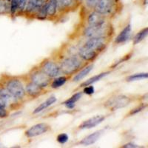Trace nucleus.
Masks as SVG:
<instances>
[{
	"label": "nucleus",
	"mask_w": 148,
	"mask_h": 148,
	"mask_svg": "<svg viewBox=\"0 0 148 148\" xmlns=\"http://www.w3.org/2000/svg\"><path fill=\"white\" fill-rule=\"evenodd\" d=\"M56 101V98L55 96H51V97H49L47 100H45L44 102H42L40 105H39V106L37 107V108L34 110L33 113H34V114H37V113H40L42 110H44L46 108H49L51 105L54 104Z\"/></svg>",
	"instance_id": "a211bd4d"
},
{
	"label": "nucleus",
	"mask_w": 148,
	"mask_h": 148,
	"mask_svg": "<svg viewBox=\"0 0 148 148\" xmlns=\"http://www.w3.org/2000/svg\"><path fill=\"white\" fill-rule=\"evenodd\" d=\"M84 46L97 53L101 52L103 50H104L107 46L106 38H104V37L88 38L87 42L84 43Z\"/></svg>",
	"instance_id": "423d86ee"
},
{
	"label": "nucleus",
	"mask_w": 148,
	"mask_h": 148,
	"mask_svg": "<svg viewBox=\"0 0 148 148\" xmlns=\"http://www.w3.org/2000/svg\"><path fill=\"white\" fill-rule=\"evenodd\" d=\"M131 102V98L125 95H119L110 98L105 103V107L110 110H116L127 106Z\"/></svg>",
	"instance_id": "20e7f679"
},
{
	"label": "nucleus",
	"mask_w": 148,
	"mask_h": 148,
	"mask_svg": "<svg viewBox=\"0 0 148 148\" xmlns=\"http://www.w3.org/2000/svg\"><path fill=\"white\" fill-rule=\"evenodd\" d=\"M95 92V89H94V87L90 85H88V86H85L82 92L84 93V94H87V95H92Z\"/></svg>",
	"instance_id": "c756f323"
},
{
	"label": "nucleus",
	"mask_w": 148,
	"mask_h": 148,
	"mask_svg": "<svg viewBox=\"0 0 148 148\" xmlns=\"http://www.w3.org/2000/svg\"><path fill=\"white\" fill-rule=\"evenodd\" d=\"M98 2H99V0H86L85 1L86 5L90 8H93Z\"/></svg>",
	"instance_id": "72a5a7b5"
},
{
	"label": "nucleus",
	"mask_w": 148,
	"mask_h": 148,
	"mask_svg": "<svg viewBox=\"0 0 148 148\" xmlns=\"http://www.w3.org/2000/svg\"><path fill=\"white\" fill-rule=\"evenodd\" d=\"M5 88L17 99H22L25 96V90L23 84L19 79L16 78L9 79L5 84Z\"/></svg>",
	"instance_id": "f03ea898"
},
{
	"label": "nucleus",
	"mask_w": 148,
	"mask_h": 148,
	"mask_svg": "<svg viewBox=\"0 0 148 148\" xmlns=\"http://www.w3.org/2000/svg\"><path fill=\"white\" fill-rule=\"evenodd\" d=\"M18 5H19V0H11L10 1V12L11 15H14L18 11Z\"/></svg>",
	"instance_id": "bb28decb"
},
{
	"label": "nucleus",
	"mask_w": 148,
	"mask_h": 148,
	"mask_svg": "<svg viewBox=\"0 0 148 148\" xmlns=\"http://www.w3.org/2000/svg\"><path fill=\"white\" fill-rule=\"evenodd\" d=\"M93 8L101 15L109 14L113 10V0H99Z\"/></svg>",
	"instance_id": "1a4fd4ad"
},
{
	"label": "nucleus",
	"mask_w": 148,
	"mask_h": 148,
	"mask_svg": "<svg viewBox=\"0 0 148 148\" xmlns=\"http://www.w3.org/2000/svg\"><path fill=\"white\" fill-rule=\"evenodd\" d=\"M17 100L18 99L12 96L6 88H0V104L3 108H8L11 104L15 103Z\"/></svg>",
	"instance_id": "9d476101"
},
{
	"label": "nucleus",
	"mask_w": 148,
	"mask_h": 148,
	"mask_svg": "<svg viewBox=\"0 0 148 148\" xmlns=\"http://www.w3.org/2000/svg\"><path fill=\"white\" fill-rule=\"evenodd\" d=\"M77 1H81V0H77Z\"/></svg>",
	"instance_id": "e433bc0d"
},
{
	"label": "nucleus",
	"mask_w": 148,
	"mask_h": 148,
	"mask_svg": "<svg viewBox=\"0 0 148 148\" xmlns=\"http://www.w3.org/2000/svg\"><path fill=\"white\" fill-rule=\"evenodd\" d=\"M109 27L106 22L99 25H88L84 30V36L88 38L93 37H104L107 38L109 34Z\"/></svg>",
	"instance_id": "7ed1b4c3"
},
{
	"label": "nucleus",
	"mask_w": 148,
	"mask_h": 148,
	"mask_svg": "<svg viewBox=\"0 0 148 148\" xmlns=\"http://www.w3.org/2000/svg\"><path fill=\"white\" fill-rule=\"evenodd\" d=\"M148 34V28L147 27H145L144 29L141 30L135 36L134 39H133V44L134 45L138 44L139 42H141V41H143L144 39L147 37Z\"/></svg>",
	"instance_id": "5701e85b"
},
{
	"label": "nucleus",
	"mask_w": 148,
	"mask_h": 148,
	"mask_svg": "<svg viewBox=\"0 0 148 148\" xmlns=\"http://www.w3.org/2000/svg\"><path fill=\"white\" fill-rule=\"evenodd\" d=\"M122 147H125V148H136V147H138V145H135V144H132V143H128L126 144V145H123Z\"/></svg>",
	"instance_id": "f704fd0d"
},
{
	"label": "nucleus",
	"mask_w": 148,
	"mask_h": 148,
	"mask_svg": "<svg viewBox=\"0 0 148 148\" xmlns=\"http://www.w3.org/2000/svg\"><path fill=\"white\" fill-rule=\"evenodd\" d=\"M25 90V93H27L28 96L33 98L38 97L43 92V88L36 84L35 83L32 82H30L26 84Z\"/></svg>",
	"instance_id": "ddd939ff"
},
{
	"label": "nucleus",
	"mask_w": 148,
	"mask_h": 148,
	"mask_svg": "<svg viewBox=\"0 0 148 148\" xmlns=\"http://www.w3.org/2000/svg\"><path fill=\"white\" fill-rule=\"evenodd\" d=\"M92 68H93V64H88L86 67H84L80 72L78 73L76 76H74V78L73 79V81L76 82H79L82 80L86 76H88V74L90 73Z\"/></svg>",
	"instance_id": "6ab92c4d"
},
{
	"label": "nucleus",
	"mask_w": 148,
	"mask_h": 148,
	"mask_svg": "<svg viewBox=\"0 0 148 148\" xmlns=\"http://www.w3.org/2000/svg\"><path fill=\"white\" fill-rule=\"evenodd\" d=\"M58 9V0H48L46 3L47 15L49 16H53Z\"/></svg>",
	"instance_id": "aec40b11"
},
{
	"label": "nucleus",
	"mask_w": 148,
	"mask_h": 148,
	"mask_svg": "<svg viewBox=\"0 0 148 148\" xmlns=\"http://www.w3.org/2000/svg\"><path fill=\"white\" fill-rule=\"evenodd\" d=\"M51 127L46 123H39L37 125H34L29 129H27L25 133V135L27 138H34V137L39 136L40 135L44 134L47 132L50 131Z\"/></svg>",
	"instance_id": "6e6552de"
},
{
	"label": "nucleus",
	"mask_w": 148,
	"mask_h": 148,
	"mask_svg": "<svg viewBox=\"0 0 148 148\" xmlns=\"http://www.w3.org/2000/svg\"><path fill=\"white\" fill-rule=\"evenodd\" d=\"M74 0H58V6L60 5L62 8H66L70 7L73 4Z\"/></svg>",
	"instance_id": "c85d7f7f"
},
{
	"label": "nucleus",
	"mask_w": 148,
	"mask_h": 148,
	"mask_svg": "<svg viewBox=\"0 0 148 148\" xmlns=\"http://www.w3.org/2000/svg\"><path fill=\"white\" fill-rule=\"evenodd\" d=\"M148 77L147 73H136L128 76L126 79L127 82H134L141 80V79H147Z\"/></svg>",
	"instance_id": "393cba45"
},
{
	"label": "nucleus",
	"mask_w": 148,
	"mask_h": 148,
	"mask_svg": "<svg viewBox=\"0 0 148 148\" xmlns=\"http://www.w3.org/2000/svg\"><path fill=\"white\" fill-rule=\"evenodd\" d=\"M131 31V25L129 24L116 36V39H115V42L117 43V44H121V43H123V42H125L126 41H127L129 39L130 36Z\"/></svg>",
	"instance_id": "f3484780"
},
{
	"label": "nucleus",
	"mask_w": 148,
	"mask_h": 148,
	"mask_svg": "<svg viewBox=\"0 0 148 148\" xmlns=\"http://www.w3.org/2000/svg\"><path fill=\"white\" fill-rule=\"evenodd\" d=\"M79 55L81 59L88 61V62H91L97 57L98 53L94 51H92L90 49L83 45L81 48L79 49Z\"/></svg>",
	"instance_id": "4468645a"
},
{
	"label": "nucleus",
	"mask_w": 148,
	"mask_h": 148,
	"mask_svg": "<svg viewBox=\"0 0 148 148\" xmlns=\"http://www.w3.org/2000/svg\"><path fill=\"white\" fill-rule=\"evenodd\" d=\"M40 70L51 79L57 77L61 73L60 67L56 62L50 60H47L42 63Z\"/></svg>",
	"instance_id": "0eeeda50"
},
{
	"label": "nucleus",
	"mask_w": 148,
	"mask_h": 148,
	"mask_svg": "<svg viewBox=\"0 0 148 148\" xmlns=\"http://www.w3.org/2000/svg\"><path fill=\"white\" fill-rule=\"evenodd\" d=\"M8 116V113L6 108H3V107L0 104V118H5Z\"/></svg>",
	"instance_id": "473e14b6"
},
{
	"label": "nucleus",
	"mask_w": 148,
	"mask_h": 148,
	"mask_svg": "<svg viewBox=\"0 0 148 148\" xmlns=\"http://www.w3.org/2000/svg\"><path fill=\"white\" fill-rule=\"evenodd\" d=\"M29 0H19V5H18V10L19 12H24L25 11L26 7H27V2Z\"/></svg>",
	"instance_id": "7c9ffc66"
},
{
	"label": "nucleus",
	"mask_w": 148,
	"mask_h": 148,
	"mask_svg": "<svg viewBox=\"0 0 148 148\" xmlns=\"http://www.w3.org/2000/svg\"><path fill=\"white\" fill-rule=\"evenodd\" d=\"M10 10V5L7 0H0V15L7 14Z\"/></svg>",
	"instance_id": "a878e982"
},
{
	"label": "nucleus",
	"mask_w": 148,
	"mask_h": 148,
	"mask_svg": "<svg viewBox=\"0 0 148 148\" xmlns=\"http://www.w3.org/2000/svg\"><path fill=\"white\" fill-rule=\"evenodd\" d=\"M48 0H29L26 7V14H30L32 13L36 14L38 10L47 2Z\"/></svg>",
	"instance_id": "f8f14e48"
},
{
	"label": "nucleus",
	"mask_w": 148,
	"mask_h": 148,
	"mask_svg": "<svg viewBox=\"0 0 148 148\" xmlns=\"http://www.w3.org/2000/svg\"><path fill=\"white\" fill-rule=\"evenodd\" d=\"M105 119V117L104 116H96L94 117L89 119L83 121L81 125L79 126V129H90V128L95 127L96 126L101 124L104 120Z\"/></svg>",
	"instance_id": "9b49d317"
},
{
	"label": "nucleus",
	"mask_w": 148,
	"mask_h": 148,
	"mask_svg": "<svg viewBox=\"0 0 148 148\" xmlns=\"http://www.w3.org/2000/svg\"><path fill=\"white\" fill-rule=\"evenodd\" d=\"M67 81V78L65 76H59V77H56L52 82H51V87L53 89H57L60 88L62 85H64Z\"/></svg>",
	"instance_id": "b1692460"
},
{
	"label": "nucleus",
	"mask_w": 148,
	"mask_h": 148,
	"mask_svg": "<svg viewBox=\"0 0 148 148\" xmlns=\"http://www.w3.org/2000/svg\"><path fill=\"white\" fill-rule=\"evenodd\" d=\"M103 130H98V131H96L94 132V133H91L90 135H88V136H86L85 138H83V139L80 141V144L82 145H85V146L93 145V144H94L95 142H96L97 140L99 138V137L101 136Z\"/></svg>",
	"instance_id": "2eb2a0df"
},
{
	"label": "nucleus",
	"mask_w": 148,
	"mask_h": 148,
	"mask_svg": "<svg viewBox=\"0 0 148 148\" xmlns=\"http://www.w3.org/2000/svg\"><path fill=\"white\" fill-rule=\"evenodd\" d=\"M82 66V62L76 56H70L62 62L60 67L61 73L65 75H71L76 72Z\"/></svg>",
	"instance_id": "f257e3e1"
},
{
	"label": "nucleus",
	"mask_w": 148,
	"mask_h": 148,
	"mask_svg": "<svg viewBox=\"0 0 148 148\" xmlns=\"http://www.w3.org/2000/svg\"><path fill=\"white\" fill-rule=\"evenodd\" d=\"M146 106H147V105H144V104H142L141 105L138 106V108H134V109L132 110L131 112H130V113H129V115H130V116H133V115L139 113V112H141V111L144 108H146Z\"/></svg>",
	"instance_id": "2f4dec72"
},
{
	"label": "nucleus",
	"mask_w": 148,
	"mask_h": 148,
	"mask_svg": "<svg viewBox=\"0 0 148 148\" xmlns=\"http://www.w3.org/2000/svg\"><path fill=\"white\" fill-rule=\"evenodd\" d=\"M110 72H104V73H101L98 74L96 76H92V77L90 78L88 80L85 81L84 82H83L82 84H81L80 87H85V86L88 85H90V84H93L95 82H97L98 81H99L101 80L102 78H104V76H106L108 74H109Z\"/></svg>",
	"instance_id": "4be33fe9"
},
{
	"label": "nucleus",
	"mask_w": 148,
	"mask_h": 148,
	"mask_svg": "<svg viewBox=\"0 0 148 148\" xmlns=\"http://www.w3.org/2000/svg\"><path fill=\"white\" fill-rule=\"evenodd\" d=\"M82 94H83L82 92H76V93H75L74 95H73V96L70 98L69 99H67V101H64L63 104H64V105L68 108V109H73V108L75 107V103L81 99Z\"/></svg>",
	"instance_id": "412c9836"
},
{
	"label": "nucleus",
	"mask_w": 148,
	"mask_h": 148,
	"mask_svg": "<svg viewBox=\"0 0 148 148\" xmlns=\"http://www.w3.org/2000/svg\"><path fill=\"white\" fill-rule=\"evenodd\" d=\"M8 2H10V1H11V0H7Z\"/></svg>",
	"instance_id": "c9c22d12"
},
{
	"label": "nucleus",
	"mask_w": 148,
	"mask_h": 148,
	"mask_svg": "<svg viewBox=\"0 0 148 148\" xmlns=\"http://www.w3.org/2000/svg\"><path fill=\"white\" fill-rule=\"evenodd\" d=\"M68 139H69L68 135H67V133H61V134L58 135L57 138H56V140H57L58 142H59V144H62V145L67 143Z\"/></svg>",
	"instance_id": "cd10ccee"
},
{
	"label": "nucleus",
	"mask_w": 148,
	"mask_h": 148,
	"mask_svg": "<svg viewBox=\"0 0 148 148\" xmlns=\"http://www.w3.org/2000/svg\"><path fill=\"white\" fill-rule=\"evenodd\" d=\"M30 82L35 83L38 86L42 88H45L51 84V78L42 72L41 70H36L32 73L30 74Z\"/></svg>",
	"instance_id": "39448f33"
},
{
	"label": "nucleus",
	"mask_w": 148,
	"mask_h": 148,
	"mask_svg": "<svg viewBox=\"0 0 148 148\" xmlns=\"http://www.w3.org/2000/svg\"><path fill=\"white\" fill-rule=\"evenodd\" d=\"M88 25H99L101 24L105 23V20L104 18V16L98 14L97 12L94 11L91 13L88 17Z\"/></svg>",
	"instance_id": "dca6fc26"
}]
</instances>
